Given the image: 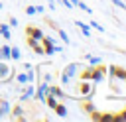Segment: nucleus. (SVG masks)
Segmentation results:
<instances>
[{"label": "nucleus", "mask_w": 126, "mask_h": 122, "mask_svg": "<svg viewBox=\"0 0 126 122\" xmlns=\"http://www.w3.org/2000/svg\"><path fill=\"white\" fill-rule=\"evenodd\" d=\"M89 28H93V30H96V31H100V33L104 31V28H102L98 22H94V20H91V22H89Z\"/></svg>", "instance_id": "a211bd4d"}, {"label": "nucleus", "mask_w": 126, "mask_h": 122, "mask_svg": "<svg viewBox=\"0 0 126 122\" xmlns=\"http://www.w3.org/2000/svg\"><path fill=\"white\" fill-rule=\"evenodd\" d=\"M53 110H55V114H57L59 118H65V116H67V106L61 104V102H57V106H55Z\"/></svg>", "instance_id": "4468645a"}, {"label": "nucleus", "mask_w": 126, "mask_h": 122, "mask_svg": "<svg viewBox=\"0 0 126 122\" xmlns=\"http://www.w3.org/2000/svg\"><path fill=\"white\" fill-rule=\"evenodd\" d=\"M47 4H49V8H51V10H55V0H47Z\"/></svg>", "instance_id": "7c9ffc66"}, {"label": "nucleus", "mask_w": 126, "mask_h": 122, "mask_svg": "<svg viewBox=\"0 0 126 122\" xmlns=\"http://www.w3.org/2000/svg\"><path fill=\"white\" fill-rule=\"evenodd\" d=\"M112 4H114L116 8H126V4H124L122 0H112Z\"/></svg>", "instance_id": "a878e982"}, {"label": "nucleus", "mask_w": 126, "mask_h": 122, "mask_svg": "<svg viewBox=\"0 0 126 122\" xmlns=\"http://www.w3.org/2000/svg\"><path fill=\"white\" fill-rule=\"evenodd\" d=\"M10 108H12V104L8 102V98H4V96H0V120L8 116V112H10Z\"/></svg>", "instance_id": "9d476101"}, {"label": "nucleus", "mask_w": 126, "mask_h": 122, "mask_svg": "<svg viewBox=\"0 0 126 122\" xmlns=\"http://www.w3.org/2000/svg\"><path fill=\"white\" fill-rule=\"evenodd\" d=\"M8 26H10V28H16V26H18V20H16V18H10Z\"/></svg>", "instance_id": "bb28decb"}, {"label": "nucleus", "mask_w": 126, "mask_h": 122, "mask_svg": "<svg viewBox=\"0 0 126 122\" xmlns=\"http://www.w3.org/2000/svg\"><path fill=\"white\" fill-rule=\"evenodd\" d=\"M75 6H79V8H81V10H85L87 14H91V12H93V10H91V8H89V6H87L83 0H77V4H75Z\"/></svg>", "instance_id": "aec40b11"}, {"label": "nucleus", "mask_w": 126, "mask_h": 122, "mask_svg": "<svg viewBox=\"0 0 126 122\" xmlns=\"http://www.w3.org/2000/svg\"><path fill=\"white\" fill-rule=\"evenodd\" d=\"M73 24H75V26H77V28H79V30H81V33H83V35H85V37H91V28H89V26H87V24H83V22H81V20H75V22H73Z\"/></svg>", "instance_id": "9b49d317"}, {"label": "nucleus", "mask_w": 126, "mask_h": 122, "mask_svg": "<svg viewBox=\"0 0 126 122\" xmlns=\"http://www.w3.org/2000/svg\"><path fill=\"white\" fill-rule=\"evenodd\" d=\"M47 85H49V83H45V81H39V87L35 89L33 100H39V102H43V98H45V91H47Z\"/></svg>", "instance_id": "6e6552de"}, {"label": "nucleus", "mask_w": 126, "mask_h": 122, "mask_svg": "<svg viewBox=\"0 0 126 122\" xmlns=\"http://www.w3.org/2000/svg\"><path fill=\"white\" fill-rule=\"evenodd\" d=\"M26 14H28V16H33V14H37V12H35V6H28V8H26Z\"/></svg>", "instance_id": "b1692460"}, {"label": "nucleus", "mask_w": 126, "mask_h": 122, "mask_svg": "<svg viewBox=\"0 0 126 122\" xmlns=\"http://www.w3.org/2000/svg\"><path fill=\"white\" fill-rule=\"evenodd\" d=\"M122 81H124V83H126V71H124V79H122Z\"/></svg>", "instance_id": "473e14b6"}, {"label": "nucleus", "mask_w": 126, "mask_h": 122, "mask_svg": "<svg viewBox=\"0 0 126 122\" xmlns=\"http://www.w3.org/2000/svg\"><path fill=\"white\" fill-rule=\"evenodd\" d=\"M45 94H53V96H57L59 100H63V98H73V96H69L67 92H63L59 87H55V85H47V91H45Z\"/></svg>", "instance_id": "39448f33"}, {"label": "nucleus", "mask_w": 126, "mask_h": 122, "mask_svg": "<svg viewBox=\"0 0 126 122\" xmlns=\"http://www.w3.org/2000/svg\"><path fill=\"white\" fill-rule=\"evenodd\" d=\"M77 65H79V63H69V65H65V69L61 71V77H59L61 85H69V83H71V79H73L75 73H77Z\"/></svg>", "instance_id": "f257e3e1"}, {"label": "nucleus", "mask_w": 126, "mask_h": 122, "mask_svg": "<svg viewBox=\"0 0 126 122\" xmlns=\"http://www.w3.org/2000/svg\"><path fill=\"white\" fill-rule=\"evenodd\" d=\"M35 12H37V14H43L45 10H43V6H35Z\"/></svg>", "instance_id": "c756f323"}, {"label": "nucleus", "mask_w": 126, "mask_h": 122, "mask_svg": "<svg viewBox=\"0 0 126 122\" xmlns=\"http://www.w3.org/2000/svg\"><path fill=\"white\" fill-rule=\"evenodd\" d=\"M43 102L47 104V108H51V110H53V108L57 106V102H59V98H57V96H53V94H45V98H43Z\"/></svg>", "instance_id": "f8f14e48"}, {"label": "nucleus", "mask_w": 126, "mask_h": 122, "mask_svg": "<svg viewBox=\"0 0 126 122\" xmlns=\"http://www.w3.org/2000/svg\"><path fill=\"white\" fill-rule=\"evenodd\" d=\"M57 33H59V37L63 39V43H65V45H69V43H71V39H69L67 31H63V30H57Z\"/></svg>", "instance_id": "6ab92c4d"}, {"label": "nucleus", "mask_w": 126, "mask_h": 122, "mask_svg": "<svg viewBox=\"0 0 126 122\" xmlns=\"http://www.w3.org/2000/svg\"><path fill=\"white\" fill-rule=\"evenodd\" d=\"M0 61H10V45H0Z\"/></svg>", "instance_id": "ddd939ff"}, {"label": "nucleus", "mask_w": 126, "mask_h": 122, "mask_svg": "<svg viewBox=\"0 0 126 122\" xmlns=\"http://www.w3.org/2000/svg\"><path fill=\"white\" fill-rule=\"evenodd\" d=\"M104 77H106V67L104 65H91V81L93 83H100V81H104Z\"/></svg>", "instance_id": "f03ea898"}, {"label": "nucleus", "mask_w": 126, "mask_h": 122, "mask_svg": "<svg viewBox=\"0 0 126 122\" xmlns=\"http://www.w3.org/2000/svg\"><path fill=\"white\" fill-rule=\"evenodd\" d=\"M33 94H35V87H33V83H28L26 91H24V92H22V96H20V102H28V100H33Z\"/></svg>", "instance_id": "423d86ee"}, {"label": "nucleus", "mask_w": 126, "mask_h": 122, "mask_svg": "<svg viewBox=\"0 0 126 122\" xmlns=\"http://www.w3.org/2000/svg\"><path fill=\"white\" fill-rule=\"evenodd\" d=\"M22 57V53H20V49L18 47H10V59H14V61H18Z\"/></svg>", "instance_id": "f3484780"}, {"label": "nucleus", "mask_w": 126, "mask_h": 122, "mask_svg": "<svg viewBox=\"0 0 126 122\" xmlns=\"http://www.w3.org/2000/svg\"><path fill=\"white\" fill-rule=\"evenodd\" d=\"M43 20H45V24H49V28H51V30H59V26H57L53 20H49V18H43Z\"/></svg>", "instance_id": "4be33fe9"}, {"label": "nucleus", "mask_w": 126, "mask_h": 122, "mask_svg": "<svg viewBox=\"0 0 126 122\" xmlns=\"http://www.w3.org/2000/svg\"><path fill=\"white\" fill-rule=\"evenodd\" d=\"M14 77V71L6 65V61H0V83H10Z\"/></svg>", "instance_id": "7ed1b4c3"}, {"label": "nucleus", "mask_w": 126, "mask_h": 122, "mask_svg": "<svg viewBox=\"0 0 126 122\" xmlns=\"http://www.w3.org/2000/svg\"><path fill=\"white\" fill-rule=\"evenodd\" d=\"M83 108H85L87 112H93V110H94V106H93L91 102H85V104H83Z\"/></svg>", "instance_id": "393cba45"}, {"label": "nucleus", "mask_w": 126, "mask_h": 122, "mask_svg": "<svg viewBox=\"0 0 126 122\" xmlns=\"http://www.w3.org/2000/svg\"><path fill=\"white\" fill-rule=\"evenodd\" d=\"M61 4H63L65 8H73V4H71V0H61Z\"/></svg>", "instance_id": "cd10ccee"}, {"label": "nucleus", "mask_w": 126, "mask_h": 122, "mask_svg": "<svg viewBox=\"0 0 126 122\" xmlns=\"http://www.w3.org/2000/svg\"><path fill=\"white\" fill-rule=\"evenodd\" d=\"M89 61H91V65H98L102 59H100V57H94V55H91V57H89Z\"/></svg>", "instance_id": "5701e85b"}, {"label": "nucleus", "mask_w": 126, "mask_h": 122, "mask_svg": "<svg viewBox=\"0 0 126 122\" xmlns=\"http://www.w3.org/2000/svg\"><path fill=\"white\" fill-rule=\"evenodd\" d=\"M16 81H18V85H28V83H30L28 73H26V71H24V73H18V75H16Z\"/></svg>", "instance_id": "dca6fc26"}, {"label": "nucleus", "mask_w": 126, "mask_h": 122, "mask_svg": "<svg viewBox=\"0 0 126 122\" xmlns=\"http://www.w3.org/2000/svg\"><path fill=\"white\" fill-rule=\"evenodd\" d=\"M24 65V71H30V69H33V65L32 63H22Z\"/></svg>", "instance_id": "c85d7f7f"}, {"label": "nucleus", "mask_w": 126, "mask_h": 122, "mask_svg": "<svg viewBox=\"0 0 126 122\" xmlns=\"http://www.w3.org/2000/svg\"><path fill=\"white\" fill-rule=\"evenodd\" d=\"M24 112H26V110H24V108H22L20 104H14V106L10 108V118H12V120H22V122L30 120V118H28V116H26Z\"/></svg>", "instance_id": "20e7f679"}, {"label": "nucleus", "mask_w": 126, "mask_h": 122, "mask_svg": "<svg viewBox=\"0 0 126 122\" xmlns=\"http://www.w3.org/2000/svg\"><path fill=\"white\" fill-rule=\"evenodd\" d=\"M0 35H2L4 39H10V37H12V33H10V26H8V24H0Z\"/></svg>", "instance_id": "2eb2a0df"}, {"label": "nucleus", "mask_w": 126, "mask_h": 122, "mask_svg": "<svg viewBox=\"0 0 126 122\" xmlns=\"http://www.w3.org/2000/svg\"><path fill=\"white\" fill-rule=\"evenodd\" d=\"M79 91H81V94H83L85 98H91V94H93V85L83 79V83L79 85Z\"/></svg>", "instance_id": "1a4fd4ad"}, {"label": "nucleus", "mask_w": 126, "mask_h": 122, "mask_svg": "<svg viewBox=\"0 0 126 122\" xmlns=\"http://www.w3.org/2000/svg\"><path fill=\"white\" fill-rule=\"evenodd\" d=\"M83 79H85V81H91V67L85 69V71L81 73V81H83Z\"/></svg>", "instance_id": "412c9836"}, {"label": "nucleus", "mask_w": 126, "mask_h": 122, "mask_svg": "<svg viewBox=\"0 0 126 122\" xmlns=\"http://www.w3.org/2000/svg\"><path fill=\"white\" fill-rule=\"evenodd\" d=\"M26 35H30V37H35V39H39V41H41V37H43V31H41L37 26H32V24H28V26H26Z\"/></svg>", "instance_id": "0eeeda50"}, {"label": "nucleus", "mask_w": 126, "mask_h": 122, "mask_svg": "<svg viewBox=\"0 0 126 122\" xmlns=\"http://www.w3.org/2000/svg\"><path fill=\"white\" fill-rule=\"evenodd\" d=\"M71 4H73V6H75V4H77V0H71Z\"/></svg>", "instance_id": "2f4dec72"}]
</instances>
